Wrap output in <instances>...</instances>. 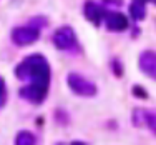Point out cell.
<instances>
[{"instance_id": "obj_1", "label": "cell", "mask_w": 156, "mask_h": 145, "mask_svg": "<svg viewBox=\"0 0 156 145\" xmlns=\"http://www.w3.org/2000/svg\"><path fill=\"white\" fill-rule=\"evenodd\" d=\"M15 75L20 80H30L27 87L20 88V97L28 102L40 105L48 95V87L51 80L50 64L43 55L33 54L25 57L15 69Z\"/></svg>"}, {"instance_id": "obj_2", "label": "cell", "mask_w": 156, "mask_h": 145, "mask_svg": "<svg viewBox=\"0 0 156 145\" xmlns=\"http://www.w3.org/2000/svg\"><path fill=\"white\" fill-rule=\"evenodd\" d=\"M66 84H68V87L72 88L73 94L80 95V97H93L96 95V85L93 82L87 80L83 75H80V73H68V77H66Z\"/></svg>"}, {"instance_id": "obj_3", "label": "cell", "mask_w": 156, "mask_h": 145, "mask_svg": "<svg viewBox=\"0 0 156 145\" xmlns=\"http://www.w3.org/2000/svg\"><path fill=\"white\" fill-rule=\"evenodd\" d=\"M40 39V30L38 27L27 25V27H17L12 30V42L18 47L32 45Z\"/></svg>"}, {"instance_id": "obj_4", "label": "cell", "mask_w": 156, "mask_h": 145, "mask_svg": "<svg viewBox=\"0 0 156 145\" xmlns=\"http://www.w3.org/2000/svg\"><path fill=\"white\" fill-rule=\"evenodd\" d=\"M53 45L58 50H72V48H75L76 47V35L73 32V28L65 25V27H60L58 30H55Z\"/></svg>"}, {"instance_id": "obj_5", "label": "cell", "mask_w": 156, "mask_h": 145, "mask_svg": "<svg viewBox=\"0 0 156 145\" xmlns=\"http://www.w3.org/2000/svg\"><path fill=\"white\" fill-rule=\"evenodd\" d=\"M138 65H140V70L144 75H148L150 79L156 80V52H153V50L141 52Z\"/></svg>"}, {"instance_id": "obj_6", "label": "cell", "mask_w": 156, "mask_h": 145, "mask_svg": "<svg viewBox=\"0 0 156 145\" xmlns=\"http://www.w3.org/2000/svg\"><path fill=\"white\" fill-rule=\"evenodd\" d=\"M105 24L111 32H123L128 28V18L120 12H106L105 10Z\"/></svg>"}, {"instance_id": "obj_7", "label": "cell", "mask_w": 156, "mask_h": 145, "mask_svg": "<svg viewBox=\"0 0 156 145\" xmlns=\"http://www.w3.org/2000/svg\"><path fill=\"white\" fill-rule=\"evenodd\" d=\"M85 17H87L93 25H96V27H98V25L101 24L103 17H105V10H103L101 7L98 5V3L88 0V2L85 3Z\"/></svg>"}, {"instance_id": "obj_8", "label": "cell", "mask_w": 156, "mask_h": 145, "mask_svg": "<svg viewBox=\"0 0 156 145\" xmlns=\"http://www.w3.org/2000/svg\"><path fill=\"white\" fill-rule=\"evenodd\" d=\"M129 13H131V17L135 18V20H143V18L146 17V7H144L143 2L135 0V2L129 5Z\"/></svg>"}, {"instance_id": "obj_9", "label": "cell", "mask_w": 156, "mask_h": 145, "mask_svg": "<svg viewBox=\"0 0 156 145\" xmlns=\"http://www.w3.org/2000/svg\"><path fill=\"white\" fill-rule=\"evenodd\" d=\"M35 142H37L35 135L28 130H22L15 137V145H35Z\"/></svg>"}, {"instance_id": "obj_10", "label": "cell", "mask_w": 156, "mask_h": 145, "mask_svg": "<svg viewBox=\"0 0 156 145\" xmlns=\"http://www.w3.org/2000/svg\"><path fill=\"white\" fill-rule=\"evenodd\" d=\"M131 118H133V124H135L136 127H143L144 122H146V110L144 109H135Z\"/></svg>"}, {"instance_id": "obj_11", "label": "cell", "mask_w": 156, "mask_h": 145, "mask_svg": "<svg viewBox=\"0 0 156 145\" xmlns=\"http://www.w3.org/2000/svg\"><path fill=\"white\" fill-rule=\"evenodd\" d=\"M144 125H146V127L156 135V113L154 112L146 110V122H144Z\"/></svg>"}, {"instance_id": "obj_12", "label": "cell", "mask_w": 156, "mask_h": 145, "mask_svg": "<svg viewBox=\"0 0 156 145\" xmlns=\"http://www.w3.org/2000/svg\"><path fill=\"white\" fill-rule=\"evenodd\" d=\"M5 99H7V88H5V82L0 77V107L5 103Z\"/></svg>"}, {"instance_id": "obj_13", "label": "cell", "mask_w": 156, "mask_h": 145, "mask_svg": "<svg viewBox=\"0 0 156 145\" xmlns=\"http://www.w3.org/2000/svg\"><path fill=\"white\" fill-rule=\"evenodd\" d=\"M133 94H135L136 97H140V99H146L148 97L146 90H144L143 87H140V85H135V87H133Z\"/></svg>"}, {"instance_id": "obj_14", "label": "cell", "mask_w": 156, "mask_h": 145, "mask_svg": "<svg viewBox=\"0 0 156 145\" xmlns=\"http://www.w3.org/2000/svg\"><path fill=\"white\" fill-rule=\"evenodd\" d=\"M113 65H115V73H116V77H121V69H120V62L118 60H113Z\"/></svg>"}, {"instance_id": "obj_15", "label": "cell", "mask_w": 156, "mask_h": 145, "mask_svg": "<svg viewBox=\"0 0 156 145\" xmlns=\"http://www.w3.org/2000/svg\"><path fill=\"white\" fill-rule=\"evenodd\" d=\"M72 145H87V143H85V142H78V140H76V142H72Z\"/></svg>"}, {"instance_id": "obj_16", "label": "cell", "mask_w": 156, "mask_h": 145, "mask_svg": "<svg viewBox=\"0 0 156 145\" xmlns=\"http://www.w3.org/2000/svg\"><path fill=\"white\" fill-rule=\"evenodd\" d=\"M140 2H143V3H144V2H148V0H140Z\"/></svg>"}, {"instance_id": "obj_17", "label": "cell", "mask_w": 156, "mask_h": 145, "mask_svg": "<svg viewBox=\"0 0 156 145\" xmlns=\"http://www.w3.org/2000/svg\"><path fill=\"white\" fill-rule=\"evenodd\" d=\"M57 145H63V143H57Z\"/></svg>"}]
</instances>
